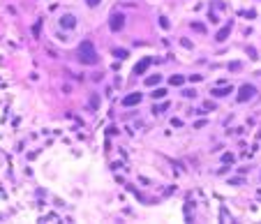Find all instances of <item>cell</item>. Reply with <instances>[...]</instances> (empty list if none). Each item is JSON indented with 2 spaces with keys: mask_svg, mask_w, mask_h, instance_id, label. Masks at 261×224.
Wrapping results in <instances>:
<instances>
[{
  "mask_svg": "<svg viewBox=\"0 0 261 224\" xmlns=\"http://www.w3.org/2000/svg\"><path fill=\"white\" fill-rule=\"evenodd\" d=\"M120 19H123V16H113V28H120V26H123Z\"/></svg>",
  "mask_w": 261,
  "mask_h": 224,
  "instance_id": "4",
  "label": "cell"
},
{
  "mask_svg": "<svg viewBox=\"0 0 261 224\" xmlns=\"http://www.w3.org/2000/svg\"><path fill=\"white\" fill-rule=\"evenodd\" d=\"M171 83H176V86H180V83H183V79H180V76H173V79H171Z\"/></svg>",
  "mask_w": 261,
  "mask_h": 224,
  "instance_id": "8",
  "label": "cell"
},
{
  "mask_svg": "<svg viewBox=\"0 0 261 224\" xmlns=\"http://www.w3.org/2000/svg\"><path fill=\"white\" fill-rule=\"evenodd\" d=\"M227 93H231V90H229V88H227V90H215V93H213V95H215V97H222V95H227Z\"/></svg>",
  "mask_w": 261,
  "mask_h": 224,
  "instance_id": "6",
  "label": "cell"
},
{
  "mask_svg": "<svg viewBox=\"0 0 261 224\" xmlns=\"http://www.w3.org/2000/svg\"><path fill=\"white\" fill-rule=\"evenodd\" d=\"M81 60H86V63H95V58H93V53H90V46H88V44H83V56H81Z\"/></svg>",
  "mask_w": 261,
  "mask_h": 224,
  "instance_id": "2",
  "label": "cell"
},
{
  "mask_svg": "<svg viewBox=\"0 0 261 224\" xmlns=\"http://www.w3.org/2000/svg\"><path fill=\"white\" fill-rule=\"evenodd\" d=\"M88 2H90V5H95V2H99V0H88Z\"/></svg>",
  "mask_w": 261,
  "mask_h": 224,
  "instance_id": "9",
  "label": "cell"
},
{
  "mask_svg": "<svg viewBox=\"0 0 261 224\" xmlns=\"http://www.w3.org/2000/svg\"><path fill=\"white\" fill-rule=\"evenodd\" d=\"M254 93H257V90H254V86H243V88H240V95H238V99H240V102L252 99V97H254Z\"/></svg>",
  "mask_w": 261,
  "mask_h": 224,
  "instance_id": "1",
  "label": "cell"
},
{
  "mask_svg": "<svg viewBox=\"0 0 261 224\" xmlns=\"http://www.w3.org/2000/svg\"><path fill=\"white\" fill-rule=\"evenodd\" d=\"M146 65H148V60H143V63H141V65H139V67H136V74H141V72L146 69Z\"/></svg>",
  "mask_w": 261,
  "mask_h": 224,
  "instance_id": "5",
  "label": "cell"
},
{
  "mask_svg": "<svg viewBox=\"0 0 261 224\" xmlns=\"http://www.w3.org/2000/svg\"><path fill=\"white\" fill-rule=\"evenodd\" d=\"M164 95H166V93H164L162 88H160V90H155V93H153V97H164Z\"/></svg>",
  "mask_w": 261,
  "mask_h": 224,
  "instance_id": "7",
  "label": "cell"
},
{
  "mask_svg": "<svg viewBox=\"0 0 261 224\" xmlns=\"http://www.w3.org/2000/svg\"><path fill=\"white\" fill-rule=\"evenodd\" d=\"M139 99H141V95H130V97H125V106H132V104H139Z\"/></svg>",
  "mask_w": 261,
  "mask_h": 224,
  "instance_id": "3",
  "label": "cell"
}]
</instances>
